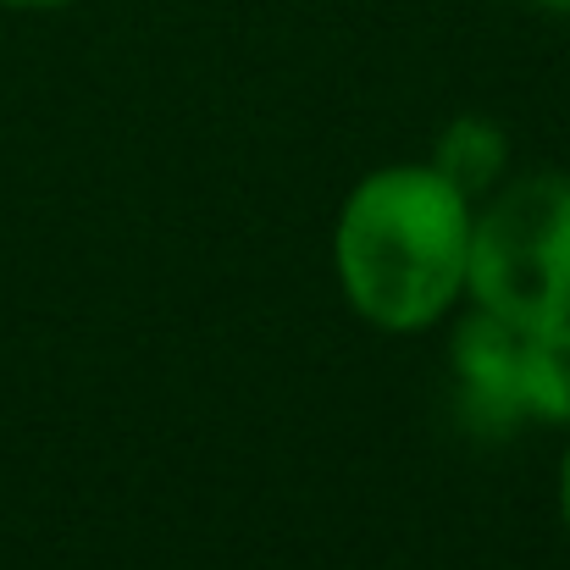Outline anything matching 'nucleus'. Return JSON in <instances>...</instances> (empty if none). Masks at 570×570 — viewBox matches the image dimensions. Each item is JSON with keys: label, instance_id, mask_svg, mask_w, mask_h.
<instances>
[{"label": "nucleus", "instance_id": "obj_1", "mask_svg": "<svg viewBox=\"0 0 570 570\" xmlns=\"http://www.w3.org/2000/svg\"><path fill=\"white\" fill-rule=\"evenodd\" d=\"M476 199L432 161H387L344 194L333 222V277L350 311L393 338L438 327L465 305Z\"/></svg>", "mask_w": 570, "mask_h": 570}, {"label": "nucleus", "instance_id": "obj_2", "mask_svg": "<svg viewBox=\"0 0 570 570\" xmlns=\"http://www.w3.org/2000/svg\"><path fill=\"white\" fill-rule=\"evenodd\" d=\"M465 305L510 327L570 322V173H521L476 199Z\"/></svg>", "mask_w": 570, "mask_h": 570}, {"label": "nucleus", "instance_id": "obj_3", "mask_svg": "<svg viewBox=\"0 0 570 570\" xmlns=\"http://www.w3.org/2000/svg\"><path fill=\"white\" fill-rule=\"evenodd\" d=\"M449 372H454L460 410L476 432L527 426V415H521V327H510L488 311H465V322L454 327V344H449Z\"/></svg>", "mask_w": 570, "mask_h": 570}, {"label": "nucleus", "instance_id": "obj_4", "mask_svg": "<svg viewBox=\"0 0 570 570\" xmlns=\"http://www.w3.org/2000/svg\"><path fill=\"white\" fill-rule=\"evenodd\" d=\"M521 415L570 432V322L521 327Z\"/></svg>", "mask_w": 570, "mask_h": 570}, {"label": "nucleus", "instance_id": "obj_5", "mask_svg": "<svg viewBox=\"0 0 570 570\" xmlns=\"http://www.w3.org/2000/svg\"><path fill=\"white\" fill-rule=\"evenodd\" d=\"M432 167L465 194V199H482L504 184V167H510V139L499 122L488 117H454L432 150Z\"/></svg>", "mask_w": 570, "mask_h": 570}, {"label": "nucleus", "instance_id": "obj_6", "mask_svg": "<svg viewBox=\"0 0 570 570\" xmlns=\"http://www.w3.org/2000/svg\"><path fill=\"white\" fill-rule=\"evenodd\" d=\"M560 515H566V532H570V438H566V460H560Z\"/></svg>", "mask_w": 570, "mask_h": 570}, {"label": "nucleus", "instance_id": "obj_7", "mask_svg": "<svg viewBox=\"0 0 570 570\" xmlns=\"http://www.w3.org/2000/svg\"><path fill=\"white\" fill-rule=\"evenodd\" d=\"M11 11H56V6H78V0H0Z\"/></svg>", "mask_w": 570, "mask_h": 570}, {"label": "nucleus", "instance_id": "obj_8", "mask_svg": "<svg viewBox=\"0 0 570 570\" xmlns=\"http://www.w3.org/2000/svg\"><path fill=\"white\" fill-rule=\"evenodd\" d=\"M527 6H543V11H566V17H570V0H527Z\"/></svg>", "mask_w": 570, "mask_h": 570}]
</instances>
